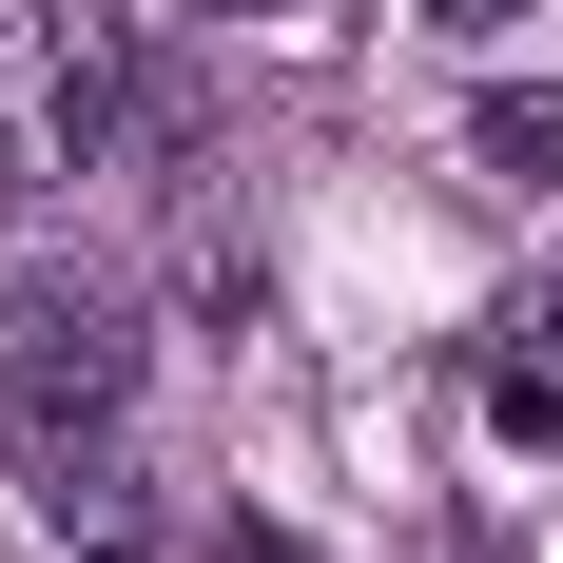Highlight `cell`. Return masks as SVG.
Here are the masks:
<instances>
[{
	"label": "cell",
	"mask_w": 563,
	"mask_h": 563,
	"mask_svg": "<svg viewBox=\"0 0 563 563\" xmlns=\"http://www.w3.org/2000/svg\"><path fill=\"white\" fill-rule=\"evenodd\" d=\"M466 156L506 175V195H563V78H486L466 98Z\"/></svg>",
	"instance_id": "obj_4"
},
{
	"label": "cell",
	"mask_w": 563,
	"mask_h": 563,
	"mask_svg": "<svg viewBox=\"0 0 563 563\" xmlns=\"http://www.w3.org/2000/svg\"><path fill=\"white\" fill-rule=\"evenodd\" d=\"M0 408H20V428L136 408V291H117L78 233H0Z\"/></svg>",
	"instance_id": "obj_2"
},
{
	"label": "cell",
	"mask_w": 563,
	"mask_h": 563,
	"mask_svg": "<svg viewBox=\"0 0 563 563\" xmlns=\"http://www.w3.org/2000/svg\"><path fill=\"white\" fill-rule=\"evenodd\" d=\"M428 20H466V40H506V20H544V0H428Z\"/></svg>",
	"instance_id": "obj_5"
},
{
	"label": "cell",
	"mask_w": 563,
	"mask_h": 563,
	"mask_svg": "<svg viewBox=\"0 0 563 563\" xmlns=\"http://www.w3.org/2000/svg\"><path fill=\"white\" fill-rule=\"evenodd\" d=\"M525 350H563V291H544V311H525Z\"/></svg>",
	"instance_id": "obj_6"
},
{
	"label": "cell",
	"mask_w": 563,
	"mask_h": 563,
	"mask_svg": "<svg viewBox=\"0 0 563 563\" xmlns=\"http://www.w3.org/2000/svg\"><path fill=\"white\" fill-rule=\"evenodd\" d=\"M233 563H273V544H233Z\"/></svg>",
	"instance_id": "obj_7"
},
{
	"label": "cell",
	"mask_w": 563,
	"mask_h": 563,
	"mask_svg": "<svg viewBox=\"0 0 563 563\" xmlns=\"http://www.w3.org/2000/svg\"><path fill=\"white\" fill-rule=\"evenodd\" d=\"M20 506H40V544H78V563H156V466L117 448V408L20 428Z\"/></svg>",
	"instance_id": "obj_3"
},
{
	"label": "cell",
	"mask_w": 563,
	"mask_h": 563,
	"mask_svg": "<svg viewBox=\"0 0 563 563\" xmlns=\"http://www.w3.org/2000/svg\"><path fill=\"white\" fill-rule=\"evenodd\" d=\"M136 98H156V78H136V40H117L98 0H0V175H98L117 136H136Z\"/></svg>",
	"instance_id": "obj_1"
}]
</instances>
